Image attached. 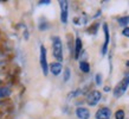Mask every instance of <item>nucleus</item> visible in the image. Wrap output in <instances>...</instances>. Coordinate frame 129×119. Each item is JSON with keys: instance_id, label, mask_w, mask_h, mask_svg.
I'll return each mask as SVG.
<instances>
[{"instance_id": "2", "label": "nucleus", "mask_w": 129, "mask_h": 119, "mask_svg": "<svg viewBox=\"0 0 129 119\" xmlns=\"http://www.w3.org/2000/svg\"><path fill=\"white\" fill-rule=\"evenodd\" d=\"M129 87V73H127L124 77L116 85V87L114 88V96L115 98H120L125 93L127 88Z\"/></svg>"}, {"instance_id": "20", "label": "nucleus", "mask_w": 129, "mask_h": 119, "mask_svg": "<svg viewBox=\"0 0 129 119\" xmlns=\"http://www.w3.org/2000/svg\"><path fill=\"white\" fill-rule=\"evenodd\" d=\"M104 91H106V92H108V91H110V88H108V87H104Z\"/></svg>"}, {"instance_id": "14", "label": "nucleus", "mask_w": 129, "mask_h": 119, "mask_svg": "<svg viewBox=\"0 0 129 119\" xmlns=\"http://www.w3.org/2000/svg\"><path fill=\"white\" fill-rule=\"evenodd\" d=\"M124 111L123 110H118V111H116V113H115V118L116 119H124Z\"/></svg>"}, {"instance_id": "10", "label": "nucleus", "mask_w": 129, "mask_h": 119, "mask_svg": "<svg viewBox=\"0 0 129 119\" xmlns=\"http://www.w3.org/2000/svg\"><path fill=\"white\" fill-rule=\"evenodd\" d=\"M81 51H82V41H81L79 37H77L76 41H75V58L76 59L79 57Z\"/></svg>"}, {"instance_id": "15", "label": "nucleus", "mask_w": 129, "mask_h": 119, "mask_svg": "<svg viewBox=\"0 0 129 119\" xmlns=\"http://www.w3.org/2000/svg\"><path fill=\"white\" fill-rule=\"evenodd\" d=\"M95 82H96V85L97 86H101L102 85V74H96V76H95Z\"/></svg>"}, {"instance_id": "18", "label": "nucleus", "mask_w": 129, "mask_h": 119, "mask_svg": "<svg viewBox=\"0 0 129 119\" xmlns=\"http://www.w3.org/2000/svg\"><path fill=\"white\" fill-rule=\"evenodd\" d=\"M46 28H47V23H45V22H43V23L39 24V29L42 30V31H44Z\"/></svg>"}, {"instance_id": "9", "label": "nucleus", "mask_w": 129, "mask_h": 119, "mask_svg": "<svg viewBox=\"0 0 129 119\" xmlns=\"http://www.w3.org/2000/svg\"><path fill=\"white\" fill-rule=\"evenodd\" d=\"M62 69H63V66H62V63H59V62H52V63L50 64V71L55 76H58L59 74L62 73Z\"/></svg>"}, {"instance_id": "6", "label": "nucleus", "mask_w": 129, "mask_h": 119, "mask_svg": "<svg viewBox=\"0 0 129 119\" xmlns=\"http://www.w3.org/2000/svg\"><path fill=\"white\" fill-rule=\"evenodd\" d=\"M103 31H104V43L102 45V55H106L108 51V47L110 43V33H109V29L108 25L106 23L103 24Z\"/></svg>"}, {"instance_id": "12", "label": "nucleus", "mask_w": 129, "mask_h": 119, "mask_svg": "<svg viewBox=\"0 0 129 119\" xmlns=\"http://www.w3.org/2000/svg\"><path fill=\"white\" fill-rule=\"evenodd\" d=\"M10 94H11V89L8 87H0V99L10 96Z\"/></svg>"}, {"instance_id": "7", "label": "nucleus", "mask_w": 129, "mask_h": 119, "mask_svg": "<svg viewBox=\"0 0 129 119\" xmlns=\"http://www.w3.org/2000/svg\"><path fill=\"white\" fill-rule=\"evenodd\" d=\"M95 117H96V119H110V117H111V110H110L109 107H101L96 112Z\"/></svg>"}, {"instance_id": "13", "label": "nucleus", "mask_w": 129, "mask_h": 119, "mask_svg": "<svg viewBox=\"0 0 129 119\" xmlns=\"http://www.w3.org/2000/svg\"><path fill=\"white\" fill-rule=\"evenodd\" d=\"M117 23H118V25H121V26H124V28H127V25L129 24V16H124V17L118 18V19H117Z\"/></svg>"}, {"instance_id": "1", "label": "nucleus", "mask_w": 129, "mask_h": 119, "mask_svg": "<svg viewBox=\"0 0 129 119\" xmlns=\"http://www.w3.org/2000/svg\"><path fill=\"white\" fill-rule=\"evenodd\" d=\"M52 54L57 59V62L60 63L63 61V43L58 36L52 37Z\"/></svg>"}, {"instance_id": "21", "label": "nucleus", "mask_w": 129, "mask_h": 119, "mask_svg": "<svg viewBox=\"0 0 129 119\" xmlns=\"http://www.w3.org/2000/svg\"><path fill=\"white\" fill-rule=\"evenodd\" d=\"M0 83H1V80H0Z\"/></svg>"}, {"instance_id": "11", "label": "nucleus", "mask_w": 129, "mask_h": 119, "mask_svg": "<svg viewBox=\"0 0 129 119\" xmlns=\"http://www.w3.org/2000/svg\"><path fill=\"white\" fill-rule=\"evenodd\" d=\"M79 69L83 71V73H89L90 71V64L86 62V61H81L79 62Z\"/></svg>"}, {"instance_id": "5", "label": "nucleus", "mask_w": 129, "mask_h": 119, "mask_svg": "<svg viewBox=\"0 0 129 119\" xmlns=\"http://www.w3.org/2000/svg\"><path fill=\"white\" fill-rule=\"evenodd\" d=\"M40 67L43 69L44 75H47L49 73V64L46 59V49L44 45H40Z\"/></svg>"}, {"instance_id": "4", "label": "nucleus", "mask_w": 129, "mask_h": 119, "mask_svg": "<svg viewBox=\"0 0 129 119\" xmlns=\"http://www.w3.org/2000/svg\"><path fill=\"white\" fill-rule=\"evenodd\" d=\"M59 6H60V20L63 24H67L68 17H69V4L65 0H60Z\"/></svg>"}, {"instance_id": "8", "label": "nucleus", "mask_w": 129, "mask_h": 119, "mask_svg": "<svg viewBox=\"0 0 129 119\" xmlns=\"http://www.w3.org/2000/svg\"><path fill=\"white\" fill-rule=\"evenodd\" d=\"M76 115L78 119H89L90 111L85 107H77L76 108Z\"/></svg>"}, {"instance_id": "17", "label": "nucleus", "mask_w": 129, "mask_h": 119, "mask_svg": "<svg viewBox=\"0 0 129 119\" xmlns=\"http://www.w3.org/2000/svg\"><path fill=\"white\" fill-rule=\"evenodd\" d=\"M122 35L129 38V26H127V28H124L123 30H122Z\"/></svg>"}, {"instance_id": "16", "label": "nucleus", "mask_w": 129, "mask_h": 119, "mask_svg": "<svg viewBox=\"0 0 129 119\" xmlns=\"http://www.w3.org/2000/svg\"><path fill=\"white\" fill-rule=\"evenodd\" d=\"M69 79H70V69L65 68V70H64V81H68Z\"/></svg>"}, {"instance_id": "3", "label": "nucleus", "mask_w": 129, "mask_h": 119, "mask_svg": "<svg viewBox=\"0 0 129 119\" xmlns=\"http://www.w3.org/2000/svg\"><path fill=\"white\" fill-rule=\"evenodd\" d=\"M102 99V93L100 91H91L86 95V103L89 106H96Z\"/></svg>"}, {"instance_id": "19", "label": "nucleus", "mask_w": 129, "mask_h": 119, "mask_svg": "<svg viewBox=\"0 0 129 119\" xmlns=\"http://www.w3.org/2000/svg\"><path fill=\"white\" fill-rule=\"evenodd\" d=\"M40 4L42 5H47V4H50V1H49V0H43V1H42V3H40Z\"/></svg>"}]
</instances>
